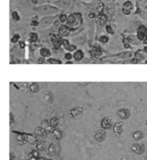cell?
Instances as JSON below:
<instances>
[{
	"label": "cell",
	"mask_w": 147,
	"mask_h": 160,
	"mask_svg": "<svg viewBox=\"0 0 147 160\" xmlns=\"http://www.w3.org/2000/svg\"><path fill=\"white\" fill-rule=\"evenodd\" d=\"M66 22H67L69 28H78L80 25H82V23H83L82 14L79 13V12L72 13L70 16L67 17V21Z\"/></svg>",
	"instance_id": "cell-1"
},
{
	"label": "cell",
	"mask_w": 147,
	"mask_h": 160,
	"mask_svg": "<svg viewBox=\"0 0 147 160\" xmlns=\"http://www.w3.org/2000/svg\"><path fill=\"white\" fill-rule=\"evenodd\" d=\"M51 39V42L53 44V46L55 48H59L61 46V42H62V38L59 34H52L50 36Z\"/></svg>",
	"instance_id": "cell-2"
},
{
	"label": "cell",
	"mask_w": 147,
	"mask_h": 160,
	"mask_svg": "<svg viewBox=\"0 0 147 160\" xmlns=\"http://www.w3.org/2000/svg\"><path fill=\"white\" fill-rule=\"evenodd\" d=\"M82 113H83V108L81 107H77L70 111V116L74 119H79L81 118Z\"/></svg>",
	"instance_id": "cell-3"
},
{
	"label": "cell",
	"mask_w": 147,
	"mask_h": 160,
	"mask_svg": "<svg viewBox=\"0 0 147 160\" xmlns=\"http://www.w3.org/2000/svg\"><path fill=\"white\" fill-rule=\"evenodd\" d=\"M145 36H147V28L145 26L141 25V26H139L138 28V30H137V38H138V40H139V41L142 42V40L144 39Z\"/></svg>",
	"instance_id": "cell-4"
},
{
	"label": "cell",
	"mask_w": 147,
	"mask_h": 160,
	"mask_svg": "<svg viewBox=\"0 0 147 160\" xmlns=\"http://www.w3.org/2000/svg\"><path fill=\"white\" fill-rule=\"evenodd\" d=\"M102 48L99 46V45H95V46H94L93 48H92V50H91V55H92V57L94 58H100L101 57V55H102Z\"/></svg>",
	"instance_id": "cell-5"
},
{
	"label": "cell",
	"mask_w": 147,
	"mask_h": 160,
	"mask_svg": "<svg viewBox=\"0 0 147 160\" xmlns=\"http://www.w3.org/2000/svg\"><path fill=\"white\" fill-rule=\"evenodd\" d=\"M132 151L137 153V154H141L144 152V150H145V147L143 144H140V143H136V144H133L132 147H131Z\"/></svg>",
	"instance_id": "cell-6"
},
{
	"label": "cell",
	"mask_w": 147,
	"mask_h": 160,
	"mask_svg": "<svg viewBox=\"0 0 147 160\" xmlns=\"http://www.w3.org/2000/svg\"><path fill=\"white\" fill-rule=\"evenodd\" d=\"M132 10H133V4H132V2L126 1V2L124 3V6H123V13L124 15H129L131 13Z\"/></svg>",
	"instance_id": "cell-7"
},
{
	"label": "cell",
	"mask_w": 147,
	"mask_h": 160,
	"mask_svg": "<svg viewBox=\"0 0 147 160\" xmlns=\"http://www.w3.org/2000/svg\"><path fill=\"white\" fill-rule=\"evenodd\" d=\"M130 115H131V113H130L129 109H127V108H122L118 111V116L122 120H127L130 117Z\"/></svg>",
	"instance_id": "cell-8"
},
{
	"label": "cell",
	"mask_w": 147,
	"mask_h": 160,
	"mask_svg": "<svg viewBox=\"0 0 147 160\" xmlns=\"http://www.w3.org/2000/svg\"><path fill=\"white\" fill-rule=\"evenodd\" d=\"M71 32V28H69L68 26H61L58 29V34L61 37H67L70 35Z\"/></svg>",
	"instance_id": "cell-9"
},
{
	"label": "cell",
	"mask_w": 147,
	"mask_h": 160,
	"mask_svg": "<svg viewBox=\"0 0 147 160\" xmlns=\"http://www.w3.org/2000/svg\"><path fill=\"white\" fill-rule=\"evenodd\" d=\"M94 138L98 141V142H102L105 140L106 138V132L105 130H97L96 133L94 134Z\"/></svg>",
	"instance_id": "cell-10"
},
{
	"label": "cell",
	"mask_w": 147,
	"mask_h": 160,
	"mask_svg": "<svg viewBox=\"0 0 147 160\" xmlns=\"http://www.w3.org/2000/svg\"><path fill=\"white\" fill-rule=\"evenodd\" d=\"M48 152L51 155H57L59 152V145L56 144V143H52L49 148H48Z\"/></svg>",
	"instance_id": "cell-11"
},
{
	"label": "cell",
	"mask_w": 147,
	"mask_h": 160,
	"mask_svg": "<svg viewBox=\"0 0 147 160\" xmlns=\"http://www.w3.org/2000/svg\"><path fill=\"white\" fill-rule=\"evenodd\" d=\"M96 22L100 26H105L107 24V22H108V16L106 14H104L103 12L99 13L98 16L96 17Z\"/></svg>",
	"instance_id": "cell-12"
},
{
	"label": "cell",
	"mask_w": 147,
	"mask_h": 160,
	"mask_svg": "<svg viewBox=\"0 0 147 160\" xmlns=\"http://www.w3.org/2000/svg\"><path fill=\"white\" fill-rule=\"evenodd\" d=\"M101 126L104 130L109 129L111 127V120L109 117H105L102 121H101Z\"/></svg>",
	"instance_id": "cell-13"
},
{
	"label": "cell",
	"mask_w": 147,
	"mask_h": 160,
	"mask_svg": "<svg viewBox=\"0 0 147 160\" xmlns=\"http://www.w3.org/2000/svg\"><path fill=\"white\" fill-rule=\"evenodd\" d=\"M73 58H75V60H77V61H80L84 58V52L82 50H80V49L76 50V52L74 53V55H73Z\"/></svg>",
	"instance_id": "cell-14"
},
{
	"label": "cell",
	"mask_w": 147,
	"mask_h": 160,
	"mask_svg": "<svg viewBox=\"0 0 147 160\" xmlns=\"http://www.w3.org/2000/svg\"><path fill=\"white\" fill-rule=\"evenodd\" d=\"M113 132L116 135L120 136L123 132V123L122 122H116L113 126Z\"/></svg>",
	"instance_id": "cell-15"
},
{
	"label": "cell",
	"mask_w": 147,
	"mask_h": 160,
	"mask_svg": "<svg viewBox=\"0 0 147 160\" xmlns=\"http://www.w3.org/2000/svg\"><path fill=\"white\" fill-rule=\"evenodd\" d=\"M35 134L38 136V137H40V138H45L46 137V134H47V132L45 131V129H43V127H38L37 129H36V131H35Z\"/></svg>",
	"instance_id": "cell-16"
},
{
	"label": "cell",
	"mask_w": 147,
	"mask_h": 160,
	"mask_svg": "<svg viewBox=\"0 0 147 160\" xmlns=\"http://www.w3.org/2000/svg\"><path fill=\"white\" fill-rule=\"evenodd\" d=\"M24 135H25V138H26V140H27L28 143H30V144H34V143H36L37 139H36L35 136H33V135H31V134H24Z\"/></svg>",
	"instance_id": "cell-17"
},
{
	"label": "cell",
	"mask_w": 147,
	"mask_h": 160,
	"mask_svg": "<svg viewBox=\"0 0 147 160\" xmlns=\"http://www.w3.org/2000/svg\"><path fill=\"white\" fill-rule=\"evenodd\" d=\"M40 54L43 58H50V56H51V52L47 48H42L40 50Z\"/></svg>",
	"instance_id": "cell-18"
},
{
	"label": "cell",
	"mask_w": 147,
	"mask_h": 160,
	"mask_svg": "<svg viewBox=\"0 0 147 160\" xmlns=\"http://www.w3.org/2000/svg\"><path fill=\"white\" fill-rule=\"evenodd\" d=\"M53 136H54V138L55 139H60L62 137H63V134H62V132L60 131V130H58V129H54L53 130Z\"/></svg>",
	"instance_id": "cell-19"
},
{
	"label": "cell",
	"mask_w": 147,
	"mask_h": 160,
	"mask_svg": "<svg viewBox=\"0 0 147 160\" xmlns=\"http://www.w3.org/2000/svg\"><path fill=\"white\" fill-rule=\"evenodd\" d=\"M134 58H135L136 59H138L139 61L141 60V59H143V51L140 50V49L137 50V51L135 52V54H134Z\"/></svg>",
	"instance_id": "cell-20"
},
{
	"label": "cell",
	"mask_w": 147,
	"mask_h": 160,
	"mask_svg": "<svg viewBox=\"0 0 147 160\" xmlns=\"http://www.w3.org/2000/svg\"><path fill=\"white\" fill-rule=\"evenodd\" d=\"M142 138H143V134H142L141 131H136V132H134V134H133V138H134L135 140H139V139H141Z\"/></svg>",
	"instance_id": "cell-21"
},
{
	"label": "cell",
	"mask_w": 147,
	"mask_h": 160,
	"mask_svg": "<svg viewBox=\"0 0 147 160\" xmlns=\"http://www.w3.org/2000/svg\"><path fill=\"white\" fill-rule=\"evenodd\" d=\"M30 42H36L38 41V34L35 32H32L29 34V38H28Z\"/></svg>",
	"instance_id": "cell-22"
},
{
	"label": "cell",
	"mask_w": 147,
	"mask_h": 160,
	"mask_svg": "<svg viewBox=\"0 0 147 160\" xmlns=\"http://www.w3.org/2000/svg\"><path fill=\"white\" fill-rule=\"evenodd\" d=\"M50 125L52 126V127H54V128H56L57 126H58V124H59V122H58V119H57V118H53V119H51V121H50Z\"/></svg>",
	"instance_id": "cell-23"
},
{
	"label": "cell",
	"mask_w": 147,
	"mask_h": 160,
	"mask_svg": "<svg viewBox=\"0 0 147 160\" xmlns=\"http://www.w3.org/2000/svg\"><path fill=\"white\" fill-rule=\"evenodd\" d=\"M105 29L109 34H110V35L114 34V29L112 28V27L110 25H105Z\"/></svg>",
	"instance_id": "cell-24"
},
{
	"label": "cell",
	"mask_w": 147,
	"mask_h": 160,
	"mask_svg": "<svg viewBox=\"0 0 147 160\" xmlns=\"http://www.w3.org/2000/svg\"><path fill=\"white\" fill-rule=\"evenodd\" d=\"M47 62L50 63V64H61L62 62L59 60V59H56V58H48L47 59Z\"/></svg>",
	"instance_id": "cell-25"
},
{
	"label": "cell",
	"mask_w": 147,
	"mask_h": 160,
	"mask_svg": "<svg viewBox=\"0 0 147 160\" xmlns=\"http://www.w3.org/2000/svg\"><path fill=\"white\" fill-rule=\"evenodd\" d=\"M30 91L32 92H39V85L37 83H33L30 85Z\"/></svg>",
	"instance_id": "cell-26"
},
{
	"label": "cell",
	"mask_w": 147,
	"mask_h": 160,
	"mask_svg": "<svg viewBox=\"0 0 147 160\" xmlns=\"http://www.w3.org/2000/svg\"><path fill=\"white\" fill-rule=\"evenodd\" d=\"M109 37H108V36L102 35V36H100V37H99V42H102V43H108V42H109Z\"/></svg>",
	"instance_id": "cell-27"
},
{
	"label": "cell",
	"mask_w": 147,
	"mask_h": 160,
	"mask_svg": "<svg viewBox=\"0 0 147 160\" xmlns=\"http://www.w3.org/2000/svg\"><path fill=\"white\" fill-rule=\"evenodd\" d=\"M67 15L65 14V13H62V14H60L59 15V17H58V20H59V22L60 23H62V24H64L66 21H67Z\"/></svg>",
	"instance_id": "cell-28"
},
{
	"label": "cell",
	"mask_w": 147,
	"mask_h": 160,
	"mask_svg": "<svg viewBox=\"0 0 147 160\" xmlns=\"http://www.w3.org/2000/svg\"><path fill=\"white\" fill-rule=\"evenodd\" d=\"M19 40H20V35H19V34H14V35L12 37V42H13V43L18 42Z\"/></svg>",
	"instance_id": "cell-29"
},
{
	"label": "cell",
	"mask_w": 147,
	"mask_h": 160,
	"mask_svg": "<svg viewBox=\"0 0 147 160\" xmlns=\"http://www.w3.org/2000/svg\"><path fill=\"white\" fill-rule=\"evenodd\" d=\"M61 46H63L64 49L68 50L69 46H70V42L68 40H62V42H61Z\"/></svg>",
	"instance_id": "cell-30"
},
{
	"label": "cell",
	"mask_w": 147,
	"mask_h": 160,
	"mask_svg": "<svg viewBox=\"0 0 147 160\" xmlns=\"http://www.w3.org/2000/svg\"><path fill=\"white\" fill-rule=\"evenodd\" d=\"M12 17L14 21H19L20 20V15L17 12H13L12 13Z\"/></svg>",
	"instance_id": "cell-31"
},
{
	"label": "cell",
	"mask_w": 147,
	"mask_h": 160,
	"mask_svg": "<svg viewBox=\"0 0 147 160\" xmlns=\"http://www.w3.org/2000/svg\"><path fill=\"white\" fill-rule=\"evenodd\" d=\"M43 148H44V144H43V142L39 141V142L37 143V145H36V149H37L38 151H43Z\"/></svg>",
	"instance_id": "cell-32"
},
{
	"label": "cell",
	"mask_w": 147,
	"mask_h": 160,
	"mask_svg": "<svg viewBox=\"0 0 147 160\" xmlns=\"http://www.w3.org/2000/svg\"><path fill=\"white\" fill-rule=\"evenodd\" d=\"M104 8H105L104 3H99L98 6H97V12H98L99 13H102L103 11H104Z\"/></svg>",
	"instance_id": "cell-33"
},
{
	"label": "cell",
	"mask_w": 147,
	"mask_h": 160,
	"mask_svg": "<svg viewBox=\"0 0 147 160\" xmlns=\"http://www.w3.org/2000/svg\"><path fill=\"white\" fill-rule=\"evenodd\" d=\"M17 140H19L21 143H24V141H26L25 135H24V134H19V135L17 136Z\"/></svg>",
	"instance_id": "cell-34"
},
{
	"label": "cell",
	"mask_w": 147,
	"mask_h": 160,
	"mask_svg": "<svg viewBox=\"0 0 147 160\" xmlns=\"http://www.w3.org/2000/svg\"><path fill=\"white\" fill-rule=\"evenodd\" d=\"M64 58H65L66 60H71V59L73 58V55H72L70 52H68V53H66V54L64 55Z\"/></svg>",
	"instance_id": "cell-35"
},
{
	"label": "cell",
	"mask_w": 147,
	"mask_h": 160,
	"mask_svg": "<svg viewBox=\"0 0 147 160\" xmlns=\"http://www.w3.org/2000/svg\"><path fill=\"white\" fill-rule=\"evenodd\" d=\"M30 154H31L32 156L36 157V158H38V157L40 156V154H39V151H38V150H33V151L30 152Z\"/></svg>",
	"instance_id": "cell-36"
},
{
	"label": "cell",
	"mask_w": 147,
	"mask_h": 160,
	"mask_svg": "<svg viewBox=\"0 0 147 160\" xmlns=\"http://www.w3.org/2000/svg\"><path fill=\"white\" fill-rule=\"evenodd\" d=\"M76 50H77V46L75 44H70V46L68 48L69 52H73V51H76Z\"/></svg>",
	"instance_id": "cell-37"
},
{
	"label": "cell",
	"mask_w": 147,
	"mask_h": 160,
	"mask_svg": "<svg viewBox=\"0 0 147 160\" xmlns=\"http://www.w3.org/2000/svg\"><path fill=\"white\" fill-rule=\"evenodd\" d=\"M49 124H50V123H49V122H48V121H43V123H42V127H43V129H45Z\"/></svg>",
	"instance_id": "cell-38"
},
{
	"label": "cell",
	"mask_w": 147,
	"mask_h": 160,
	"mask_svg": "<svg viewBox=\"0 0 147 160\" xmlns=\"http://www.w3.org/2000/svg\"><path fill=\"white\" fill-rule=\"evenodd\" d=\"M18 42H19V47H20L21 49H24V48L26 47V43H25V42H23V41H19Z\"/></svg>",
	"instance_id": "cell-39"
},
{
	"label": "cell",
	"mask_w": 147,
	"mask_h": 160,
	"mask_svg": "<svg viewBox=\"0 0 147 160\" xmlns=\"http://www.w3.org/2000/svg\"><path fill=\"white\" fill-rule=\"evenodd\" d=\"M31 26H32V27H38V26H39V22H38L36 19H35V20L33 19L32 22H31Z\"/></svg>",
	"instance_id": "cell-40"
},
{
	"label": "cell",
	"mask_w": 147,
	"mask_h": 160,
	"mask_svg": "<svg viewBox=\"0 0 147 160\" xmlns=\"http://www.w3.org/2000/svg\"><path fill=\"white\" fill-rule=\"evenodd\" d=\"M95 16H96V15H95V13H94V12H91L89 13V18H90V19H94Z\"/></svg>",
	"instance_id": "cell-41"
},
{
	"label": "cell",
	"mask_w": 147,
	"mask_h": 160,
	"mask_svg": "<svg viewBox=\"0 0 147 160\" xmlns=\"http://www.w3.org/2000/svg\"><path fill=\"white\" fill-rule=\"evenodd\" d=\"M142 42L144 43V45H147V36L144 37V39L142 40Z\"/></svg>",
	"instance_id": "cell-42"
},
{
	"label": "cell",
	"mask_w": 147,
	"mask_h": 160,
	"mask_svg": "<svg viewBox=\"0 0 147 160\" xmlns=\"http://www.w3.org/2000/svg\"><path fill=\"white\" fill-rule=\"evenodd\" d=\"M142 51H143V53H144L145 55H147V45H145V46L143 47Z\"/></svg>",
	"instance_id": "cell-43"
},
{
	"label": "cell",
	"mask_w": 147,
	"mask_h": 160,
	"mask_svg": "<svg viewBox=\"0 0 147 160\" xmlns=\"http://www.w3.org/2000/svg\"><path fill=\"white\" fill-rule=\"evenodd\" d=\"M131 62H132V63H135V64H136V63H139V60H138V59H136V58H133V59L131 60Z\"/></svg>",
	"instance_id": "cell-44"
},
{
	"label": "cell",
	"mask_w": 147,
	"mask_h": 160,
	"mask_svg": "<svg viewBox=\"0 0 147 160\" xmlns=\"http://www.w3.org/2000/svg\"><path fill=\"white\" fill-rule=\"evenodd\" d=\"M44 58H43L42 57V58H39V63H44V59H43Z\"/></svg>",
	"instance_id": "cell-45"
},
{
	"label": "cell",
	"mask_w": 147,
	"mask_h": 160,
	"mask_svg": "<svg viewBox=\"0 0 147 160\" xmlns=\"http://www.w3.org/2000/svg\"><path fill=\"white\" fill-rule=\"evenodd\" d=\"M29 160H36V157H34V156H32L30 153H29Z\"/></svg>",
	"instance_id": "cell-46"
},
{
	"label": "cell",
	"mask_w": 147,
	"mask_h": 160,
	"mask_svg": "<svg viewBox=\"0 0 147 160\" xmlns=\"http://www.w3.org/2000/svg\"><path fill=\"white\" fill-rule=\"evenodd\" d=\"M31 2H32L33 4H37V3H38V0H31Z\"/></svg>",
	"instance_id": "cell-47"
},
{
	"label": "cell",
	"mask_w": 147,
	"mask_h": 160,
	"mask_svg": "<svg viewBox=\"0 0 147 160\" xmlns=\"http://www.w3.org/2000/svg\"><path fill=\"white\" fill-rule=\"evenodd\" d=\"M36 160H45V159H44V158H39V157H38V159H36Z\"/></svg>",
	"instance_id": "cell-48"
},
{
	"label": "cell",
	"mask_w": 147,
	"mask_h": 160,
	"mask_svg": "<svg viewBox=\"0 0 147 160\" xmlns=\"http://www.w3.org/2000/svg\"><path fill=\"white\" fill-rule=\"evenodd\" d=\"M145 64H147V60H146V61H145Z\"/></svg>",
	"instance_id": "cell-49"
},
{
	"label": "cell",
	"mask_w": 147,
	"mask_h": 160,
	"mask_svg": "<svg viewBox=\"0 0 147 160\" xmlns=\"http://www.w3.org/2000/svg\"><path fill=\"white\" fill-rule=\"evenodd\" d=\"M146 125H147V120H146Z\"/></svg>",
	"instance_id": "cell-50"
}]
</instances>
